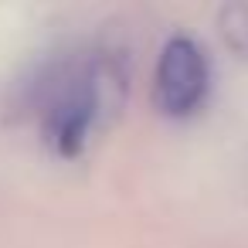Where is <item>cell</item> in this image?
<instances>
[{
  "label": "cell",
  "instance_id": "obj_1",
  "mask_svg": "<svg viewBox=\"0 0 248 248\" xmlns=\"http://www.w3.org/2000/svg\"><path fill=\"white\" fill-rule=\"evenodd\" d=\"M207 95V58L201 45L187 34H177L163 45L156 65V109L180 119L190 116Z\"/></svg>",
  "mask_w": 248,
  "mask_h": 248
},
{
  "label": "cell",
  "instance_id": "obj_2",
  "mask_svg": "<svg viewBox=\"0 0 248 248\" xmlns=\"http://www.w3.org/2000/svg\"><path fill=\"white\" fill-rule=\"evenodd\" d=\"M217 24H221L224 45L238 58H248V4H228V7H221Z\"/></svg>",
  "mask_w": 248,
  "mask_h": 248
}]
</instances>
